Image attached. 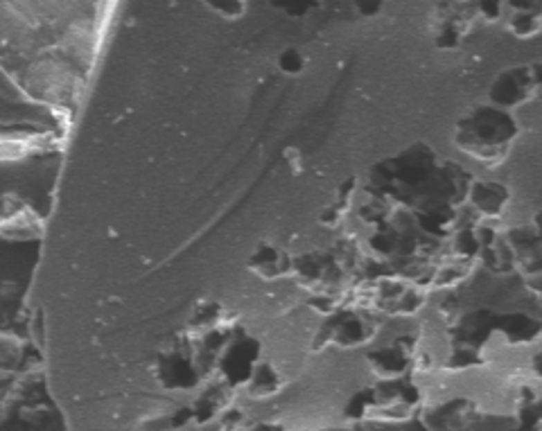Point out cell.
<instances>
[{
	"mask_svg": "<svg viewBox=\"0 0 542 431\" xmlns=\"http://www.w3.org/2000/svg\"><path fill=\"white\" fill-rule=\"evenodd\" d=\"M251 266H253L255 273L264 275V278H276V275H282L291 269V260L282 251H278L276 246L267 244L253 253Z\"/></svg>",
	"mask_w": 542,
	"mask_h": 431,
	"instance_id": "obj_1",
	"label": "cell"
},
{
	"mask_svg": "<svg viewBox=\"0 0 542 431\" xmlns=\"http://www.w3.org/2000/svg\"><path fill=\"white\" fill-rule=\"evenodd\" d=\"M206 7L226 21L242 19L246 12V3H242V0H217V3H206Z\"/></svg>",
	"mask_w": 542,
	"mask_h": 431,
	"instance_id": "obj_2",
	"label": "cell"
},
{
	"mask_svg": "<svg viewBox=\"0 0 542 431\" xmlns=\"http://www.w3.org/2000/svg\"><path fill=\"white\" fill-rule=\"evenodd\" d=\"M278 66L280 71L285 75H300L305 68V57L298 53V50L289 48V50H282L280 57H278Z\"/></svg>",
	"mask_w": 542,
	"mask_h": 431,
	"instance_id": "obj_3",
	"label": "cell"
}]
</instances>
